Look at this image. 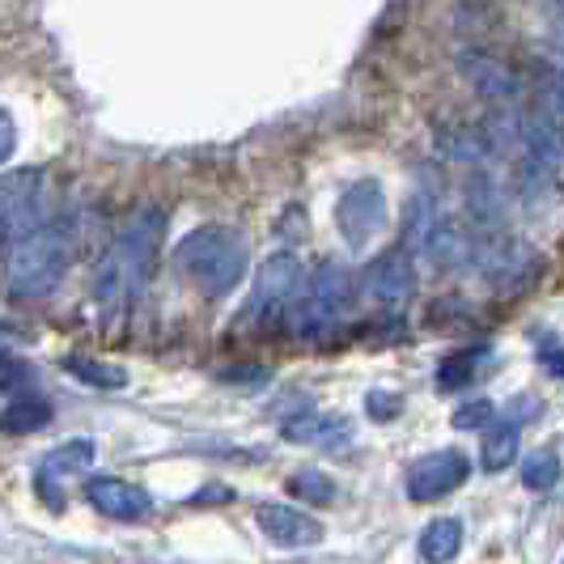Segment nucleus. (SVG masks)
<instances>
[{
	"mask_svg": "<svg viewBox=\"0 0 564 564\" xmlns=\"http://www.w3.org/2000/svg\"><path fill=\"white\" fill-rule=\"evenodd\" d=\"M52 424V403L39 395H18L13 403L0 408V433L4 437H22L34 429H47Z\"/></svg>",
	"mask_w": 564,
	"mask_h": 564,
	"instance_id": "16",
	"label": "nucleus"
},
{
	"mask_svg": "<svg viewBox=\"0 0 564 564\" xmlns=\"http://www.w3.org/2000/svg\"><path fill=\"white\" fill-rule=\"evenodd\" d=\"M284 437L297 446H318V451H348L352 424L348 416H332V412H302L284 424Z\"/></svg>",
	"mask_w": 564,
	"mask_h": 564,
	"instance_id": "14",
	"label": "nucleus"
},
{
	"mask_svg": "<svg viewBox=\"0 0 564 564\" xmlns=\"http://www.w3.org/2000/svg\"><path fill=\"white\" fill-rule=\"evenodd\" d=\"M162 229H166V217L158 208H141L128 226L119 229L111 251L98 259V272H94V302L102 311H128L144 293V284L158 272Z\"/></svg>",
	"mask_w": 564,
	"mask_h": 564,
	"instance_id": "1",
	"label": "nucleus"
},
{
	"mask_svg": "<svg viewBox=\"0 0 564 564\" xmlns=\"http://www.w3.org/2000/svg\"><path fill=\"white\" fill-rule=\"evenodd\" d=\"M513 458H518V421L492 424L480 442V467L484 471H506Z\"/></svg>",
	"mask_w": 564,
	"mask_h": 564,
	"instance_id": "19",
	"label": "nucleus"
},
{
	"mask_svg": "<svg viewBox=\"0 0 564 564\" xmlns=\"http://www.w3.org/2000/svg\"><path fill=\"white\" fill-rule=\"evenodd\" d=\"M43 196V170H9L0 174V242L30 221Z\"/></svg>",
	"mask_w": 564,
	"mask_h": 564,
	"instance_id": "12",
	"label": "nucleus"
},
{
	"mask_svg": "<svg viewBox=\"0 0 564 564\" xmlns=\"http://www.w3.org/2000/svg\"><path fill=\"white\" fill-rule=\"evenodd\" d=\"M463 552V522L458 518H437L421 531L424 561H454Z\"/></svg>",
	"mask_w": 564,
	"mask_h": 564,
	"instance_id": "20",
	"label": "nucleus"
},
{
	"mask_svg": "<svg viewBox=\"0 0 564 564\" xmlns=\"http://www.w3.org/2000/svg\"><path fill=\"white\" fill-rule=\"evenodd\" d=\"M289 492L302 497L306 506H327V501L336 497V484L327 480L318 467H302L297 476H289Z\"/></svg>",
	"mask_w": 564,
	"mask_h": 564,
	"instance_id": "22",
	"label": "nucleus"
},
{
	"mask_svg": "<svg viewBox=\"0 0 564 564\" xmlns=\"http://www.w3.org/2000/svg\"><path fill=\"white\" fill-rule=\"evenodd\" d=\"M302 289V263H297V254H272L263 268H259V276H254V293H251V306H247V318H254L259 327H272V323H281L284 306H289V297Z\"/></svg>",
	"mask_w": 564,
	"mask_h": 564,
	"instance_id": "7",
	"label": "nucleus"
},
{
	"mask_svg": "<svg viewBox=\"0 0 564 564\" xmlns=\"http://www.w3.org/2000/svg\"><path fill=\"white\" fill-rule=\"evenodd\" d=\"M94 458H98V446H94L89 437H73V442H64V446H56V451L43 458V467H39V484L68 480V476H77V471H89V467H94Z\"/></svg>",
	"mask_w": 564,
	"mask_h": 564,
	"instance_id": "15",
	"label": "nucleus"
},
{
	"mask_svg": "<svg viewBox=\"0 0 564 564\" xmlns=\"http://www.w3.org/2000/svg\"><path fill=\"white\" fill-rule=\"evenodd\" d=\"M366 408L373 421H395L399 412H403V399H399L395 391H369Z\"/></svg>",
	"mask_w": 564,
	"mask_h": 564,
	"instance_id": "25",
	"label": "nucleus"
},
{
	"mask_svg": "<svg viewBox=\"0 0 564 564\" xmlns=\"http://www.w3.org/2000/svg\"><path fill=\"white\" fill-rule=\"evenodd\" d=\"M366 289L369 297H378L382 306H403L416 293V254L408 247H391L382 251L366 268Z\"/></svg>",
	"mask_w": 564,
	"mask_h": 564,
	"instance_id": "9",
	"label": "nucleus"
},
{
	"mask_svg": "<svg viewBox=\"0 0 564 564\" xmlns=\"http://www.w3.org/2000/svg\"><path fill=\"white\" fill-rule=\"evenodd\" d=\"M492 416H497V403H488V399H471V403H463V408L454 412V429H484Z\"/></svg>",
	"mask_w": 564,
	"mask_h": 564,
	"instance_id": "24",
	"label": "nucleus"
},
{
	"mask_svg": "<svg viewBox=\"0 0 564 564\" xmlns=\"http://www.w3.org/2000/svg\"><path fill=\"white\" fill-rule=\"evenodd\" d=\"M471 263H476L497 289H506V293L531 284L539 272H543V268H539L543 259H539L527 242H518L513 234H506V229H480V234H471Z\"/></svg>",
	"mask_w": 564,
	"mask_h": 564,
	"instance_id": "5",
	"label": "nucleus"
},
{
	"mask_svg": "<svg viewBox=\"0 0 564 564\" xmlns=\"http://www.w3.org/2000/svg\"><path fill=\"white\" fill-rule=\"evenodd\" d=\"M174 268L196 284L208 297H226L234 284L247 276L251 268V247L238 229L226 226H204L192 229L178 247H174Z\"/></svg>",
	"mask_w": 564,
	"mask_h": 564,
	"instance_id": "2",
	"label": "nucleus"
},
{
	"mask_svg": "<svg viewBox=\"0 0 564 564\" xmlns=\"http://www.w3.org/2000/svg\"><path fill=\"white\" fill-rule=\"evenodd\" d=\"M13 149H18V123H13V115L0 107V166L13 158Z\"/></svg>",
	"mask_w": 564,
	"mask_h": 564,
	"instance_id": "26",
	"label": "nucleus"
},
{
	"mask_svg": "<svg viewBox=\"0 0 564 564\" xmlns=\"http://www.w3.org/2000/svg\"><path fill=\"white\" fill-rule=\"evenodd\" d=\"M543 369H547V373H552V378H561V373H564L561 348H556V339H552V336L543 339Z\"/></svg>",
	"mask_w": 564,
	"mask_h": 564,
	"instance_id": "27",
	"label": "nucleus"
},
{
	"mask_svg": "<svg viewBox=\"0 0 564 564\" xmlns=\"http://www.w3.org/2000/svg\"><path fill=\"white\" fill-rule=\"evenodd\" d=\"M73 242H77V234H73L68 221H52V226L30 229L26 238L13 247L9 268H4L9 293L22 297V302L56 293V284L64 281V272L73 263Z\"/></svg>",
	"mask_w": 564,
	"mask_h": 564,
	"instance_id": "3",
	"label": "nucleus"
},
{
	"mask_svg": "<svg viewBox=\"0 0 564 564\" xmlns=\"http://www.w3.org/2000/svg\"><path fill=\"white\" fill-rule=\"evenodd\" d=\"M437 149L446 153V158H458V162H488L492 158V132H484V128H454V132H437Z\"/></svg>",
	"mask_w": 564,
	"mask_h": 564,
	"instance_id": "17",
	"label": "nucleus"
},
{
	"mask_svg": "<svg viewBox=\"0 0 564 564\" xmlns=\"http://www.w3.org/2000/svg\"><path fill=\"white\" fill-rule=\"evenodd\" d=\"M463 77L471 82V89L488 98V102H506L513 107L518 98H522V82H518V73L501 64V59L484 56V52H463Z\"/></svg>",
	"mask_w": 564,
	"mask_h": 564,
	"instance_id": "13",
	"label": "nucleus"
},
{
	"mask_svg": "<svg viewBox=\"0 0 564 564\" xmlns=\"http://www.w3.org/2000/svg\"><path fill=\"white\" fill-rule=\"evenodd\" d=\"M336 229L348 251H366L369 242L387 229V196L373 178H357L336 204Z\"/></svg>",
	"mask_w": 564,
	"mask_h": 564,
	"instance_id": "6",
	"label": "nucleus"
},
{
	"mask_svg": "<svg viewBox=\"0 0 564 564\" xmlns=\"http://www.w3.org/2000/svg\"><path fill=\"white\" fill-rule=\"evenodd\" d=\"M467 476H471V458L463 451L424 454V458L412 463V471H408V497L412 501H437V497L454 492Z\"/></svg>",
	"mask_w": 564,
	"mask_h": 564,
	"instance_id": "8",
	"label": "nucleus"
},
{
	"mask_svg": "<svg viewBox=\"0 0 564 564\" xmlns=\"http://www.w3.org/2000/svg\"><path fill=\"white\" fill-rule=\"evenodd\" d=\"M85 501L98 513L115 518V522H144L153 513V501H149L144 488L128 480H115V476H94V480L85 484Z\"/></svg>",
	"mask_w": 564,
	"mask_h": 564,
	"instance_id": "10",
	"label": "nucleus"
},
{
	"mask_svg": "<svg viewBox=\"0 0 564 564\" xmlns=\"http://www.w3.org/2000/svg\"><path fill=\"white\" fill-rule=\"evenodd\" d=\"M64 369L73 373V378H82L89 387H107V391H119L123 382H128V373L115 366H102V361H89V357H68Z\"/></svg>",
	"mask_w": 564,
	"mask_h": 564,
	"instance_id": "23",
	"label": "nucleus"
},
{
	"mask_svg": "<svg viewBox=\"0 0 564 564\" xmlns=\"http://www.w3.org/2000/svg\"><path fill=\"white\" fill-rule=\"evenodd\" d=\"M556 480H561V451L556 446H543L522 463V484L531 492H547Z\"/></svg>",
	"mask_w": 564,
	"mask_h": 564,
	"instance_id": "21",
	"label": "nucleus"
},
{
	"mask_svg": "<svg viewBox=\"0 0 564 564\" xmlns=\"http://www.w3.org/2000/svg\"><path fill=\"white\" fill-rule=\"evenodd\" d=\"M492 357V348L488 344H476V348H458L451 357H442V366H437V387L442 391H458V387H467L476 373H480V361Z\"/></svg>",
	"mask_w": 564,
	"mask_h": 564,
	"instance_id": "18",
	"label": "nucleus"
},
{
	"mask_svg": "<svg viewBox=\"0 0 564 564\" xmlns=\"http://www.w3.org/2000/svg\"><path fill=\"white\" fill-rule=\"evenodd\" d=\"M254 518H259V531L272 539L276 547H314L323 539V522L297 506L268 501V506H259Z\"/></svg>",
	"mask_w": 564,
	"mask_h": 564,
	"instance_id": "11",
	"label": "nucleus"
},
{
	"mask_svg": "<svg viewBox=\"0 0 564 564\" xmlns=\"http://www.w3.org/2000/svg\"><path fill=\"white\" fill-rule=\"evenodd\" d=\"M352 306H357V281H352V272L344 263H336V259H327L311 276V284L289 297L281 323L297 339H314L323 336V332H332Z\"/></svg>",
	"mask_w": 564,
	"mask_h": 564,
	"instance_id": "4",
	"label": "nucleus"
}]
</instances>
